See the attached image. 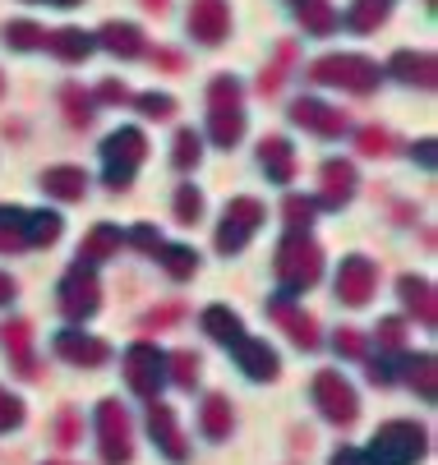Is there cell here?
Segmentation results:
<instances>
[{"label": "cell", "mask_w": 438, "mask_h": 465, "mask_svg": "<svg viewBox=\"0 0 438 465\" xmlns=\"http://www.w3.org/2000/svg\"><path fill=\"white\" fill-rule=\"evenodd\" d=\"M24 420V401L19 396H10L5 387H0V429H15Z\"/></svg>", "instance_id": "obj_43"}, {"label": "cell", "mask_w": 438, "mask_h": 465, "mask_svg": "<svg viewBox=\"0 0 438 465\" xmlns=\"http://www.w3.org/2000/svg\"><path fill=\"white\" fill-rule=\"evenodd\" d=\"M406 378H411V387H420L424 401H433V355H415V360H406Z\"/></svg>", "instance_id": "obj_38"}, {"label": "cell", "mask_w": 438, "mask_h": 465, "mask_svg": "<svg viewBox=\"0 0 438 465\" xmlns=\"http://www.w3.org/2000/svg\"><path fill=\"white\" fill-rule=\"evenodd\" d=\"M204 433L213 442L231 433V401H226V396H208V401H204Z\"/></svg>", "instance_id": "obj_31"}, {"label": "cell", "mask_w": 438, "mask_h": 465, "mask_svg": "<svg viewBox=\"0 0 438 465\" xmlns=\"http://www.w3.org/2000/svg\"><path fill=\"white\" fill-rule=\"evenodd\" d=\"M295 5H300V0H295Z\"/></svg>", "instance_id": "obj_55"}, {"label": "cell", "mask_w": 438, "mask_h": 465, "mask_svg": "<svg viewBox=\"0 0 438 465\" xmlns=\"http://www.w3.org/2000/svg\"><path fill=\"white\" fill-rule=\"evenodd\" d=\"M102 304V286L88 268H70L65 282H60V313L65 318H93Z\"/></svg>", "instance_id": "obj_9"}, {"label": "cell", "mask_w": 438, "mask_h": 465, "mask_svg": "<svg viewBox=\"0 0 438 465\" xmlns=\"http://www.w3.org/2000/svg\"><path fill=\"white\" fill-rule=\"evenodd\" d=\"M204 331L208 337H217V341H240V318L231 313V309H222V304H213V309H204Z\"/></svg>", "instance_id": "obj_28"}, {"label": "cell", "mask_w": 438, "mask_h": 465, "mask_svg": "<svg viewBox=\"0 0 438 465\" xmlns=\"http://www.w3.org/2000/svg\"><path fill=\"white\" fill-rule=\"evenodd\" d=\"M55 355L60 360H70V364H88V369H97V364H106V341H97V337H84V331H60L55 337Z\"/></svg>", "instance_id": "obj_16"}, {"label": "cell", "mask_w": 438, "mask_h": 465, "mask_svg": "<svg viewBox=\"0 0 438 465\" xmlns=\"http://www.w3.org/2000/svg\"><path fill=\"white\" fill-rule=\"evenodd\" d=\"M0 341H5V355H10L24 373H33V327H28L24 318H10L5 327H0Z\"/></svg>", "instance_id": "obj_24"}, {"label": "cell", "mask_w": 438, "mask_h": 465, "mask_svg": "<svg viewBox=\"0 0 438 465\" xmlns=\"http://www.w3.org/2000/svg\"><path fill=\"white\" fill-rule=\"evenodd\" d=\"M5 42H10L15 51H33V46H42V42H46V33H42L37 24H28V19H24V24H10V28H5Z\"/></svg>", "instance_id": "obj_40"}, {"label": "cell", "mask_w": 438, "mask_h": 465, "mask_svg": "<svg viewBox=\"0 0 438 465\" xmlns=\"http://www.w3.org/2000/svg\"><path fill=\"white\" fill-rule=\"evenodd\" d=\"M199 217H204V193L190 189V184L175 189V222H180V226H194Z\"/></svg>", "instance_id": "obj_36"}, {"label": "cell", "mask_w": 438, "mask_h": 465, "mask_svg": "<svg viewBox=\"0 0 438 465\" xmlns=\"http://www.w3.org/2000/svg\"><path fill=\"white\" fill-rule=\"evenodd\" d=\"M144 5H148V10H166V0H144Z\"/></svg>", "instance_id": "obj_52"}, {"label": "cell", "mask_w": 438, "mask_h": 465, "mask_svg": "<svg viewBox=\"0 0 438 465\" xmlns=\"http://www.w3.org/2000/svg\"><path fill=\"white\" fill-rule=\"evenodd\" d=\"M171 322H180V304H162V313L144 318V327H171Z\"/></svg>", "instance_id": "obj_48"}, {"label": "cell", "mask_w": 438, "mask_h": 465, "mask_svg": "<svg viewBox=\"0 0 438 465\" xmlns=\"http://www.w3.org/2000/svg\"><path fill=\"white\" fill-rule=\"evenodd\" d=\"M75 411H60V442H75Z\"/></svg>", "instance_id": "obj_49"}, {"label": "cell", "mask_w": 438, "mask_h": 465, "mask_svg": "<svg viewBox=\"0 0 438 465\" xmlns=\"http://www.w3.org/2000/svg\"><path fill=\"white\" fill-rule=\"evenodd\" d=\"M309 79L314 84H337V88H351V93H373L379 88V64H373L369 55H328L319 60L314 70H309Z\"/></svg>", "instance_id": "obj_5"}, {"label": "cell", "mask_w": 438, "mask_h": 465, "mask_svg": "<svg viewBox=\"0 0 438 465\" xmlns=\"http://www.w3.org/2000/svg\"><path fill=\"white\" fill-rule=\"evenodd\" d=\"M60 217L55 213H24V244H55Z\"/></svg>", "instance_id": "obj_29"}, {"label": "cell", "mask_w": 438, "mask_h": 465, "mask_svg": "<svg viewBox=\"0 0 438 465\" xmlns=\"http://www.w3.org/2000/svg\"><path fill=\"white\" fill-rule=\"evenodd\" d=\"M46 51H55L60 60H70V64H79V60H88L93 55V33H84V28H55V33H46V42H42Z\"/></svg>", "instance_id": "obj_21"}, {"label": "cell", "mask_w": 438, "mask_h": 465, "mask_svg": "<svg viewBox=\"0 0 438 465\" xmlns=\"http://www.w3.org/2000/svg\"><path fill=\"white\" fill-rule=\"evenodd\" d=\"M379 341H383V351H402L406 346V322L402 318H383L379 322Z\"/></svg>", "instance_id": "obj_42"}, {"label": "cell", "mask_w": 438, "mask_h": 465, "mask_svg": "<svg viewBox=\"0 0 438 465\" xmlns=\"http://www.w3.org/2000/svg\"><path fill=\"white\" fill-rule=\"evenodd\" d=\"M337 351H342L346 360H364V337H360L355 327H342V331H337Z\"/></svg>", "instance_id": "obj_44"}, {"label": "cell", "mask_w": 438, "mask_h": 465, "mask_svg": "<svg viewBox=\"0 0 438 465\" xmlns=\"http://www.w3.org/2000/svg\"><path fill=\"white\" fill-rule=\"evenodd\" d=\"M194 378H199V360L190 351H175L171 355V382L175 387H194Z\"/></svg>", "instance_id": "obj_41"}, {"label": "cell", "mask_w": 438, "mask_h": 465, "mask_svg": "<svg viewBox=\"0 0 438 465\" xmlns=\"http://www.w3.org/2000/svg\"><path fill=\"white\" fill-rule=\"evenodd\" d=\"M273 268H277V282L286 291H309V286L319 282V272H324V249L309 240V235H286L277 244Z\"/></svg>", "instance_id": "obj_1"}, {"label": "cell", "mask_w": 438, "mask_h": 465, "mask_svg": "<svg viewBox=\"0 0 438 465\" xmlns=\"http://www.w3.org/2000/svg\"><path fill=\"white\" fill-rule=\"evenodd\" d=\"M199 153H204V139L194 134V129H180V134H175V148H171V166L190 171V166H199Z\"/></svg>", "instance_id": "obj_33"}, {"label": "cell", "mask_w": 438, "mask_h": 465, "mask_svg": "<svg viewBox=\"0 0 438 465\" xmlns=\"http://www.w3.org/2000/svg\"><path fill=\"white\" fill-rule=\"evenodd\" d=\"M300 24L309 28V33H333L337 28V15H333V5L328 0H300Z\"/></svg>", "instance_id": "obj_32"}, {"label": "cell", "mask_w": 438, "mask_h": 465, "mask_svg": "<svg viewBox=\"0 0 438 465\" xmlns=\"http://www.w3.org/2000/svg\"><path fill=\"white\" fill-rule=\"evenodd\" d=\"M268 313L291 331V341H295L300 351H319V322L309 318L304 309H295L291 300H268Z\"/></svg>", "instance_id": "obj_13"}, {"label": "cell", "mask_w": 438, "mask_h": 465, "mask_svg": "<svg viewBox=\"0 0 438 465\" xmlns=\"http://www.w3.org/2000/svg\"><path fill=\"white\" fill-rule=\"evenodd\" d=\"M393 74L415 84V88H433L438 79V64H433V51H397L393 55Z\"/></svg>", "instance_id": "obj_20"}, {"label": "cell", "mask_w": 438, "mask_h": 465, "mask_svg": "<svg viewBox=\"0 0 438 465\" xmlns=\"http://www.w3.org/2000/svg\"><path fill=\"white\" fill-rule=\"evenodd\" d=\"M291 55H295V46H291V42H282V46H277V60H273L268 70L259 74V93H264V97H268V93H277V84H282V74H286Z\"/></svg>", "instance_id": "obj_39"}, {"label": "cell", "mask_w": 438, "mask_h": 465, "mask_svg": "<svg viewBox=\"0 0 438 465\" xmlns=\"http://www.w3.org/2000/svg\"><path fill=\"white\" fill-rule=\"evenodd\" d=\"M139 111H144V115H171L175 102H171L166 93H148V97H139Z\"/></svg>", "instance_id": "obj_47"}, {"label": "cell", "mask_w": 438, "mask_h": 465, "mask_svg": "<svg viewBox=\"0 0 438 465\" xmlns=\"http://www.w3.org/2000/svg\"><path fill=\"white\" fill-rule=\"evenodd\" d=\"M208 134L217 148H235L244 134V106H240V84L231 74L213 79L208 88Z\"/></svg>", "instance_id": "obj_2"}, {"label": "cell", "mask_w": 438, "mask_h": 465, "mask_svg": "<svg viewBox=\"0 0 438 465\" xmlns=\"http://www.w3.org/2000/svg\"><path fill=\"white\" fill-rule=\"evenodd\" d=\"M0 88H5V79H0Z\"/></svg>", "instance_id": "obj_54"}, {"label": "cell", "mask_w": 438, "mask_h": 465, "mask_svg": "<svg viewBox=\"0 0 438 465\" xmlns=\"http://www.w3.org/2000/svg\"><path fill=\"white\" fill-rule=\"evenodd\" d=\"M420 456H424V429L411 424V420H393V424H383L379 433H373L364 460L369 465H411Z\"/></svg>", "instance_id": "obj_4"}, {"label": "cell", "mask_w": 438, "mask_h": 465, "mask_svg": "<svg viewBox=\"0 0 438 465\" xmlns=\"http://www.w3.org/2000/svg\"><path fill=\"white\" fill-rule=\"evenodd\" d=\"M120 244H124V235H120L115 226H93V231L84 235V244H79V268H93V262L111 258Z\"/></svg>", "instance_id": "obj_25"}, {"label": "cell", "mask_w": 438, "mask_h": 465, "mask_svg": "<svg viewBox=\"0 0 438 465\" xmlns=\"http://www.w3.org/2000/svg\"><path fill=\"white\" fill-rule=\"evenodd\" d=\"M51 5H79V0H51Z\"/></svg>", "instance_id": "obj_53"}, {"label": "cell", "mask_w": 438, "mask_h": 465, "mask_svg": "<svg viewBox=\"0 0 438 465\" xmlns=\"http://www.w3.org/2000/svg\"><path fill=\"white\" fill-rule=\"evenodd\" d=\"M24 249V213L0 208V253H19Z\"/></svg>", "instance_id": "obj_35"}, {"label": "cell", "mask_w": 438, "mask_h": 465, "mask_svg": "<svg viewBox=\"0 0 438 465\" xmlns=\"http://www.w3.org/2000/svg\"><path fill=\"white\" fill-rule=\"evenodd\" d=\"M157 258H162V268H166L171 277H180V282L199 272V253H194V249H184V244H162Z\"/></svg>", "instance_id": "obj_30"}, {"label": "cell", "mask_w": 438, "mask_h": 465, "mask_svg": "<svg viewBox=\"0 0 438 465\" xmlns=\"http://www.w3.org/2000/svg\"><path fill=\"white\" fill-rule=\"evenodd\" d=\"M42 189H46L51 198H65V203H79V198L88 193V175H84L79 166H51V171L42 175Z\"/></svg>", "instance_id": "obj_22"}, {"label": "cell", "mask_w": 438, "mask_h": 465, "mask_svg": "<svg viewBox=\"0 0 438 465\" xmlns=\"http://www.w3.org/2000/svg\"><path fill=\"white\" fill-rule=\"evenodd\" d=\"M97 433H102V456L111 465H124L134 456V433H130V415L120 401H102L97 406Z\"/></svg>", "instance_id": "obj_8"}, {"label": "cell", "mask_w": 438, "mask_h": 465, "mask_svg": "<svg viewBox=\"0 0 438 465\" xmlns=\"http://www.w3.org/2000/svg\"><path fill=\"white\" fill-rule=\"evenodd\" d=\"M314 213H319V203H309V198H286V235H304Z\"/></svg>", "instance_id": "obj_37"}, {"label": "cell", "mask_w": 438, "mask_h": 465, "mask_svg": "<svg viewBox=\"0 0 438 465\" xmlns=\"http://www.w3.org/2000/svg\"><path fill=\"white\" fill-rule=\"evenodd\" d=\"M148 433H153V442H157L171 460H184V438H180V429H175V411H171V406L153 401V411H148Z\"/></svg>", "instance_id": "obj_19"}, {"label": "cell", "mask_w": 438, "mask_h": 465, "mask_svg": "<svg viewBox=\"0 0 438 465\" xmlns=\"http://www.w3.org/2000/svg\"><path fill=\"white\" fill-rule=\"evenodd\" d=\"M388 5H393V0H351L346 28H355V33H373V28L388 19Z\"/></svg>", "instance_id": "obj_26"}, {"label": "cell", "mask_w": 438, "mask_h": 465, "mask_svg": "<svg viewBox=\"0 0 438 465\" xmlns=\"http://www.w3.org/2000/svg\"><path fill=\"white\" fill-rule=\"evenodd\" d=\"M373 286H379V272H373V262L360 258V253H351V258L342 262V272H337V300L351 304V309H360V304H369Z\"/></svg>", "instance_id": "obj_11"}, {"label": "cell", "mask_w": 438, "mask_h": 465, "mask_svg": "<svg viewBox=\"0 0 438 465\" xmlns=\"http://www.w3.org/2000/svg\"><path fill=\"white\" fill-rule=\"evenodd\" d=\"M333 465H369V460H364V456H360V451H351V447H342V451H337V460H333Z\"/></svg>", "instance_id": "obj_50"}, {"label": "cell", "mask_w": 438, "mask_h": 465, "mask_svg": "<svg viewBox=\"0 0 438 465\" xmlns=\"http://www.w3.org/2000/svg\"><path fill=\"white\" fill-rule=\"evenodd\" d=\"M351 193H355V166L342 162V157L324 162V171H319V203L337 208V203H346Z\"/></svg>", "instance_id": "obj_15"}, {"label": "cell", "mask_w": 438, "mask_h": 465, "mask_svg": "<svg viewBox=\"0 0 438 465\" xmlns=\"http://www.w3.org/2000/svg\"><path fill=\"white\" fill-rule=\"evenodd\" d=\"M291 120H300L304 129H314L319 139H342L346 134V111H337V106H324L319 97H300L295 106H291Z\"/></svg>", "instance_id": "obj_12"}, {"label": "cell", "mask_w": 438, "mask_h": 465, "mask_svg": "<svg viewBox=\"0 0 438 465\" xmlns=\"http://www.w3.org/2000/svg\"><path fill=\"white\" fill-rule=\"evenodd\" d=\"M402 300L411 313H420L424 327H433V286L424 277H402Z\"/></svg>", "instance_id": "obj_27"}, {"label": "cell", "mask_w": 438, "mask_h": 465, "mask_svg": "<svg viewBox=\"0 0 438 465\" xmlns=\"http://www.w3.org/2000/svg\"><path fill=\"white\" fill-rule=\"evenodd\" d=\"M393 134H388V129H364V134H360V148L364 153H393Z\"/></svg>", "instance_id": "obj_46"}, {"label": "cell", "mask_w": 438, "mask_h": 465, "mask_svg": "<svg viewBox=\"0 0 438 465\" xmlns=\"http://www.w3.org/2000/svg\"><path fill=\"white\" fill-rule=\"evenodd\" d=\"M162 369H166V360H162V351L148 346V341H139V346L124 351V378H130V387H134L139 396H157Z\"/></svg>", "instance_id": "obj_10"}, {"label": "cell", "mask_w": 438, "mask_h": 465, "mask_svg": "<svg viewBox=\"0 0 438 465\" xmlns=\"http://www.w3.org/2000/svg\"><path fill=\"white\" fill-rule=\"evenodd\" d=\"M15 300V282H10V272H0V304H10Z\"/></svg>", "instance_id": "obj_51"}, {"label": "cell", "mask_w": 438, "mask_h": 465, "mask_svg": "<svg viewBox=\"0 0 438 465\" xmlns=\"http://www.w3.org/2000/svg\"><path fill=\"white\" fill-rule=\"evenodd\" d=\"M264 226V203L259 198H231V208H226V217H222V226H217V249L222 253H235V249H244L249 244V235H254Z\"/></svg>", "instance_id": "obj_6"}, {"label": "cell", "mask_w": 438, "mask_h": 465, "mask_svg": "<svg viewBox=\"0 0 438 465\" xmlns=\"http://www.w3.org/2000/svg\"><path fill=\"white\" fill-rule=\"evenodd\" d=\"M226 28H231L226 0H194V5H190V33H194V42H222Z\"/></svg>", "instance_id": "obj_14"}, {"label": "cell", "mask_w": 438, "mask_h": 465, "mask_svg": "<svg viewBox=\"0 0 438 465\" xmlns=\"http://www.w3.org/2000/svg\"><path fill=\"white\" fill-rule=\"evenodd\" d=\"M148 157V139H144V129L134 124H124L115 129V134L102 143V162H106V189H130L139 162Z\"/></svg>", "instance_id": "obj_3"}, {"label": "cell", "mask_w": 438, "mask_h": 465, "mask_svg": "<svg viewBox=\"0 0 438 465\" xmlns=\"http://www.w3.org/2000/svg\"><path fill=\"white\" fill-rule=\"evenodd\" d=\"M60 102H65V111H70V120H75L79 129L93 120V97H88L79 84H60Z\"/></svg>", "instance_id": "obj_34"}, {"label": "cell", "mask_w": 438, "mask_h": 465, "mask_svg": "<svg viewBox=\"0 0 438 465\" xmlns=\"http://www.w3.org/2000/svg\"><path fill=\"white\" fill-rule=\"evenodd\" d=\"M93 42H102L111 55H124V60L144 55V33H139L134 24H102V33H97Z\"/></svg>", "instance_id": "obj_23"}, {"label": "cell", "mask_w": 438, "mask_h": 465, "mask_svg": "<svg viewBox=\"0 0 438 465\" xmlns=\"http://www.w3.org/2000/svg\"><path fill=\"white\" fill-rule=\"evenodd\" d=\"M97 102H106V106H124V102H130V88H124L120 79H102V84H97Z\"/></svg>", "instance_id": "obj_45"}, {"label": "cell", "mask_w": 438, "mask_h": 465, "mask_svg": "<svg viewBox=\"0 0 438 465\" xmlns=\"http://www.w3.org/2000/svg\"><path fill=\"white\" fill-rule=\"evenodd\" d=\"M226 351L235 355V364H240L249 378H277V369H282V364H277V355H273L264 341H249V337H240V341H231Z\"/></svg>", "instance_id": "obj_17"}, {"label": "cell", "mask_w": 438, "mask_h": 465, "mask_svg": "<svg viewBox=\"0 0 438 465\" xmlns=\"http://www.w3.org/2000/svg\"><path fill=\"white\" fill-rule=\"evenodd\" d=\"M314 406H319L333 424H355V415H360L355 391H351V382H346L337 369L314 373Z\"/></svg>", "instance_id": "obj_7"}, {"label": "cell", "mask_w": 438, "mask_h": 465, "mask_svg": "<svg viewBox=\"0 0 438 465\" xmlns=\"http://www.w3.org/2000/svg\"><path fill=\"white\" fill-rule=\"evenodd\" d=\"M259 162H264V171H268L273 184H291L295 180V148L282 134H273V139L259 143Z\"/></svg>", "instance_id": "obj_18"}]
</instances>
